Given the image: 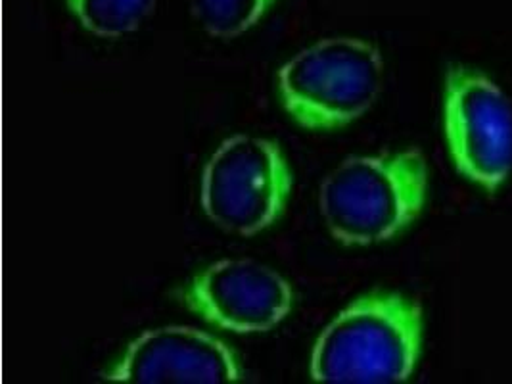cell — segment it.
<instances>
[{
    "label": "cell",
    "mask_w": 512,
    "mask_h": 384,
    "mask_svg": "<svg viewBox=\"0 0 512 384\" xmlns=\"http://www.w3.org/2000/svg\"><path fill=\"white\" fill-rule=\"evenodd\" d=\"M422 310L397 292H371L338 313L311 354L317 383H405L422 348Z\"/></svg>",
    "instance_id": "1"
},
{
    "label": "cell",
    "mask_w": 512,
    "mask_h": 384,
    "mask_svg": "<svg viewBox=\"0 0 512 384\" xmlns=\"http://www.w3.org/2000/svg\"><path fill=\"white\" fill-rule=\"evenodd\" d=\"M428 194V166L417 148L353 156L332 169L319 191L328 233L346 246L394 239L420 216Z\"/></svg>",
    "instance_id": "2"
},
{
    "label": "cell",
    "mask_w": 512,
    "mask_h": 384,
    "mask_svg": "<svg viewBox=\"0 0 512 384\" xmlns=\"http://www.w3.org/2000/svg\"><path fill=\"white\" fill-rule=\"evenodd\" d=\"M384 62L373 43L330 37L298 52L279 70L284 110L311 131L346 127L365 116L382 93Z\"/></svg>",
    "instance_id": "3"
},
{
    "label": "cell",
    "mask_w": 512,
    "mask_h": 384,
    "mask_svg": "<svg viewBox=\"0 0 512 384\" xmlns=\"http://www.w3.org/2000/svg\"><path fill=\"white\" fill-rule=\"evenodd\" d=\"M292 192V171L279 144L236 135L219 144L204 173L200 200L219 229L254 237L282 216Z\"/></svg>",
    "instance_id": "4"
},
{
    "label": "cell",
    "mask_w": 512,
    "mask_h": 384,
    "mask_svg": "<svg viewBox=\"0 0 512 384\" xmlns=\"http://www.w3.org/2000/svg\"><path fill=\"white\" fill-rule=\"evenodd\" d=\"M443 127L461 175L495 192L512 171V106L503 91L465 66L445 75Z\"/></svg>",
    "instance_id": "5"
},
{
    "label": "cell",
    "mask_w": 512,
    "mask_h": 384,
    "mask_svg": "<svg viewBox=\"0 0 512 384\" xmlns=\"http://www.w3.org/2000/svg\"><path fill=\"white\" fill-rule=\"evenodd\" d=\"M181 298L190 312L236 335L267 333L294 306L290 283L254 260H221L206 267L188 283Z\"/></svg>",
    "instance_id": "6"
},
{
    "label": "cell",
    "mask_w": 512,
    "mask_h": 384,
    "mask_svg": "<svg viewBox=\"0 0 512 384\" xmlns=\"http://www.w3.org/2000/svg\"><path fill=\"white\" fill-rule=\"evenodd\" d=\"M106 379L137 384L238 383L244 371L223 340L194 327L171 325L135 338Z\"/></svg>",
    "instance_id": "7"
},
{
    "label": "cell",
    "mask_w": 512,
    "mask_h": 384,
    "mask_svg": "<svg viewBox=\"0 0 512 384\" xmlns=\"http://www.w3.org/2000/svg\"><path fill=\"white\" fill-rule=\"evenodd\" d=\"M71 14L93 35L117 39L139 29L158 0H66Z\"/></svg>",
    "instance_id": "8"
},
{
    "label": "cell",
    "mask_w": 512,
    "mask_h": 384,
    "mask_svg": "<svg viewBox=\"0 0 512 384\" xmlns=\"http://www.w3.org/2000/svg\"><path fill=\"white\" fill-rule=\"evenodd\" d=\"M277 0H192V14L198 25L215 39H234L271 10Z\"/></svg>",
    "instance_id": "9"
}]
</instances>
